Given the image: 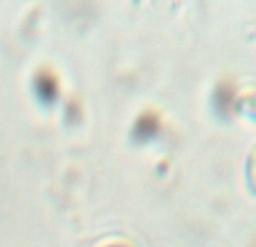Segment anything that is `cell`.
<instances>
[{
	"label": "cell",
	"mask_w": 256,
	"mask_h": 247,
	"mask_svg": "<svg viewBox=\"0 0 256 247\" xmlns=\"http://www.w3.org/2000/svg\"><path fill=\"white\" fill-rule=\"evenodd\" d=\"M155 128H158V122H155L153 115H144L137 124V132L140 135H150V132H155Z\"/></svg>",
	"instance_id": "cell-1"
}]
</instances>
